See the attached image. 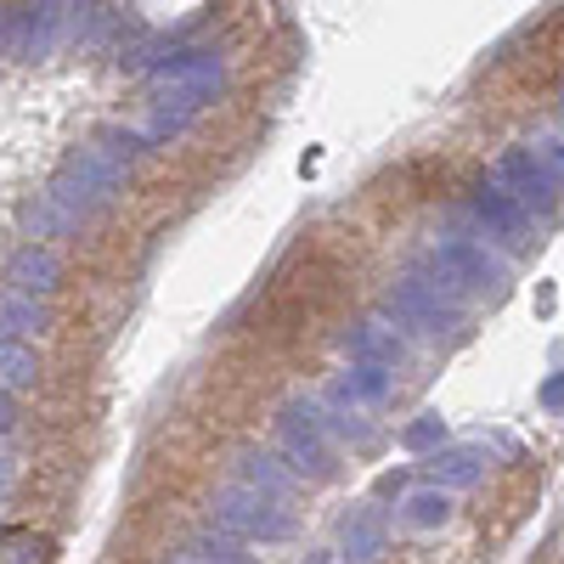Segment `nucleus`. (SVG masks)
Listing matches in <instances>:
<instances>
[{
	"label": "nucleus",
	"mask_w": 564,
	"mask_h": 564,
	"mask_svg": "<svg viewBox=\"0 0 564 564\" xmlns=\"http://www.w3.org/2000/svg\"><path fill=\"white\" fill-rule=\"evenodd\" d=\"M148 153L141 130H102L97 141H85L79 153L63 159V170L52 175V186L23 209L29 238H68L90 215H102L135 170V159Z\"/></svg>",
	"instance_id": "1"
},
{
	"label": "nucleus",
	"mask_w": 564,
	"mask_h": 564,
	"mask_svg": "<svg viewBox=\"0 0 564 564\" xmlns=\"http://www.w3.org/2000/svg\"><path fill=\"white\" fill-rule=\"evenodd\" d=\"M220 85H226V63L215 45H193V52L164 57L148 79V124H141V141H175L220 97Z\"/></svg>",
	"instance_id": "2"
},
{
	"label": "nucleus",
	"mask_w": 564,
	"mask_h": 564,
	"mask_svg": "<svg viewBox=\"0 0 564 564\" xmlns=\"http://www.w3.org/2000/svg\"><path fill=\"white\" fill-rule=\"evenodd\" d=\"M271 430H276V457L300 475V486H327L339 475V446L327 441L316 401H289Z\"/></svg>",
	"instance_id": "3"
},
{
	"label": "nucleus",
	"mask_w": 564,
	"mask_h": 564,
	"mask_svg": "<svg viewBox=\"0 0 564 564\" xmlns=\"http://www.w3.org/2000/svg\"><path fill=\"white\" fill-rule=\"evenodd\" d=\"M209 525L238 536V542H289L294 536V508L226 480V486L209 491Z\"/></svg>",
	"instance_id": "4"
},
{
	"label": "nucleus",
	"mask_w": 564,
	"mask_h": 564,
	"mask_svg": "<svg viewBox=\"0 0 564 564\" xmlns=\"http://www.w3.org/2000/svg\"><path fill=\"white\" fill-rule=\"evenodd\" d=\"M384 322L406 327V334H423V339H452L463 327V311L435 276H401L384 294Z\"/></svg>",
	"instance_id": "5"
},
{
	"label": "nucleus",
	"mask_w": 564,
	"mask_h": 564,
	"mask_svg": "<svg viewBox=\"0 0 564 564\" xmlns=\"http://www.w3.org/2000/svg\"><path fill=\"white\" fill-rule=\"evenodd\" d=\"M430 265H435V282H446V294H491L497 300L508 289L502 260L475 238H441L430 249Z\"/></svg>",
	"instance_id": "6"
},
{
	"label": "nucleus",
	"mask_w": 564,
	"mask_h": 564,
	"mask_svg": "<svg viewBox=\"0 0 564 564\" xmlns=\"http://www.w3.org/2000/svg\"><path fill=\"white\" fill-rule=\"evenodd\" d=\"M491 186H497V193H508L513 204H520L525 215H536V220H553V209H558V186L547 181V170L525 148H508L491 164Z\"/></svg>",
	"instance_id": "7"
},
{
	"label": "nucleus",
	"mask_w": 564,
	"mask_h": 564,
	"mask_svg": "<svg viewBox=\"0 0 564 564\" xmlns=\"http://www.w3.org/2000/svg\"><path fill=\"white\" fill-rule=\"evenodd\" d=\"M390 553V520L379 502H356L339 520V558L345 564H379Z\"/></svg>",
	"instance_id": "8"
},
{
	"label": "nucleus",
	"mask_w": 564,
	"mask_h": 564,
	"mask_svg": "<svg viewBox=\"0 0 564 564\" xmlns=\"http://www.w3.org/2000/svg\"><path fill=\"white\" fill-rule=\"evenodd\" d=\"M468 215L480 220L486 238H497V243H508V249H525V243H531V215L513 204L508 193H497L491 181H480V193L468 198Z\"/></svg>",
	"instance_id": "9"
},
{
	"label": "nucleus",
	"mask_w": 564,
	"mask_h": 564,
	"mask_svg": "<svg viewBox=\"0 0 564 564\" xmlns=\"http://www.w3.org/2000/svg\"><path fill=\"white\" fill-rule=\"evenodd\" d=\"M231 480L260 491V497H276V502H294L300 497V475L276 452H260V446H243L238 457H231Z\"/></svg>",
	"instance_id": "10"
},
{
	"label": "nucleus",
	"mask_w": 564,
	"mask_h": 564,
	"mask_svg": "<svg viewBox=\"0 0 564 564\" xmlns=\"http://www.w3.org/2000/svg\"><path fill=\"white\" fill-rule=\"evenodd\" d=\"M316 412H322V430H327L334 446H350V452H372V446H379V423H367V412L339 384L316 401Z\"/></svg>",
	"instance_id": "11"
},
{
	"label": "nucleus",
	"mask_w": 564,
	"mask_h": 564,
	"mask_svg": "<svg viewBox=\"0 0 564 564\" xmlns=\"http://www.w3.org/2000/svg\"><path fill=\"white\" fill-rule=\"evenodd\" d=\"M345 356L350 361H372V367H401L406 361V339H401V327L395 322H384V316H367V322H356L350 334H345Z\"/></svg>",
	"instance_id": "12"
},
{
	"label": "nucleus",
	"mask_w": 564,
	"mask_h": 564,
	"mask_svg": "<svg viewBox=\"0 0 564 564\" xmlns=\"http://www.w3.org/2000/svg\"><path fill=\"white\" fill-rule=\"evenodd\" d=\"M63 282V260L45 249V243H23L12 260H7V289H18V294H52Z\"/></svg>",
	"instance_id": "13"
},
{
	"label": "nucleus",
	"mask_w": 564,
	"mask_h": 564,
	"mask_svg": "<svg viewBox=\"0 0 564 564\" xmlns=\"http://www.w3.org/2000/svg\"><path fill=\"white\" fill-rule=\"evenodd\" d=\"M430 475L441 491H475L486 475H491V457L480 446H441L430 457Z\"/></svg>",
	"instance_id": "14"
},
{
	"label": "nucleus",
	"mask_w": 564,
	"mask_h": 564,
	"mask_svg": "<svg viewBox=\"0 0 564 564\" xmlns=\"http://www.w3.org/2000/svg\"><path fill=\"white\" fill-rule=\"evenodd\" d=\"M52 327V305L40 294H18V289H0V339H34Z\"/></svg>",
	"instance_id": "15"
},
{
	"label": "nucleus",
	"mask_w": 564,
	"mask_h": 564,
	"mask_svg": "<svg viewBox=\"0 0 564 564\" xmlns=\"http://www.w3.org/2000/svg\"><path fill=\"white\" fill-rule=\"evenodd\" d=\"M339 390H345L356 406H379V401L395 395V372H390V367H372V361H350V367L339 372Z\"/></svg>",
	"instance_id": "16"
},
{
	"label": "nucleus",
	"mask_w": 564,
	"mask_h": 564,
	"mask_svg": "<svg viewBox=\"0 0 564 564\" xmlns=\"http://www.w3.org/2000/svg\"><path fill=\"white\" fill-rule=\"evenodd\" d=\"M40 384V356L29 339H0V390L18 395V390H34Z\"/></svg>",
	"instance_id": "17"
},
{
	"label": "nucleus",
	"mask_w": 564,
	"mask_h": 564,
	"mask_svg": "<svg viewBox=\"0 0 564 564\" xmlns=\"http://www.w3.org/2000/svg\"><path fill=\"white\" fill-rule=\"evenodd\" d=\"M401 520H406L412 531H441V525L452 520V491H441V486L412 491V497L401 502Z\"/></svg>",
	"instance_id": "18"
},
{
	"label": "nucleus",
	"mask_w": 564,
	"mask_h": 564,
	"mask_svg": "<svg viewBox=\"0 0 564 564\" xmlns=\"http://www.w3.org/2000/svg\"><path fill=\"white\" fill-rule=\"evenodd\" d=\"M186 553H193L198 564H260L254 553H249V542H238V536H226V531H198L193 542H186Z\"/></svg>",
	"instance_id": "19"
},
{
	"label": "nucleus",
	"mask_w": 564,
	"mask_h": 564,
	"mask_svg": "<svg viewBox=\"0 0 564 564\" xmlns=\"http://www.w3.org/2000/svg\"><path fill=\"white\" fill-rule=\"evenodd\" d=\"M525 153L547 170V181L558 186V193H564V130L558 124H547V130H536L531 141H525Z\"/></svg>",
	"instance_id": "20"
},
{
	"label": "nucleus",
	"mask_w": 564,
	"mask_h": 564,
	"mask_svg": "<svg viewBox=\"0 0 564 564\" xmlns=\"http://www.w3.org/2000/svg\"><path fill=\"white\" fill-rule=\"evenodd\" d=\"M401 446L406 452H441L446 446V417L441 412H417L406 430H401Z\"/></svg>",
	"instance_id": "21"
},
{
	"label": "nucleus",
	"mask_w": 564,
	"mask_h": 564,
	"mask_svg": "<svg viewBox=\"0 0 564 564\" xmlns=\"http://www.w3.org/2000/svg\"><path fill=\"white\" fill-rule=\"evenodd\" d=\"M7 564H45V542H12V553H7Z\"/></svg>",
	"instance_id": "22"
},
{
	"label": "nucleus",
	"mask_w": 564,
	"mask_h": 564,
	"mask_svg": "<svg viewBox=\"0 0 564 564\" xmlns=\"http://www.w3.org/2000/svg\"><path fill=\"white\" fill-rule=\"evenodd\" d=\"M12 486H18V457L0 452V497H12Z\"/></svg>",
	"instance_id": "23"
},
{
	"label": "nucleus",
	"mask_w": 564,
	"mask_h": 564,
	"mask_svg": "<svg viewBox=\"0 0 564 564\" xmlns=\"http://www.w3.org/2000/svg\"><path fill=\"white\" fill-rule=\"evenodd\" d=\"M542 406H553V412L564 406V372H553V379L542 384Z\"/></svg>",
	"instance_id": "24"
},
{
	"label": "nucleus",
	"mask_w": 564,
	"mask_h": 564,
	"mask_svg": "<svg viewBox=\"0 0 564 564\" xmlns=\"http://www.w3.org/2000/svg\"><path fill=\"white\" fill-rule=\"evenodd\" d=\"M12 423H18V406H12L7 390H0V435H12Z\"/></svg>",
	"instance_id": "25"
},
{
	"label": "nucleus",
	"mask_w": 564,
	"mask_h": 564,
	"mask_svg": "<svg viewBox=\"0 0 564 564\" xmlns=\"http://www.w3.org/2000/svg\"><path fill=\"white\" fill-rule=\"evenodd\" d=\"M164 564H198V558H193V553H186V547H175V553H170Z\"/></svg>",
	"instance_id": "26"
},
{
	"label": "nucleus",
	"mask_w": 564,
	"mask_h": 564,
	"mask_svg": "<svg viewBox=\"0 0 564 564\" xmlns=\"http://www.w3.org/2000/svg\"><path fill=\"white\" fill-rule=\"evenodd\" d=\"M305 564H334V558H305Z\"/></svg>",
	"instance_id": "27"
},
{
	"label": "nucleus",
	"mask_w": 564,
	"mask_h": 564,
	"mask_svg": "<svg viewBox=\"0 0 564 564\" xmlns=\"http://www.w3.org/2000/svg\"><path fill=\"white\" fill-rule=\"evenodd\" d=\"M558 108H564V97H558Z\"/></svg>",
	"instance_id": "28"
}]
</instances>
